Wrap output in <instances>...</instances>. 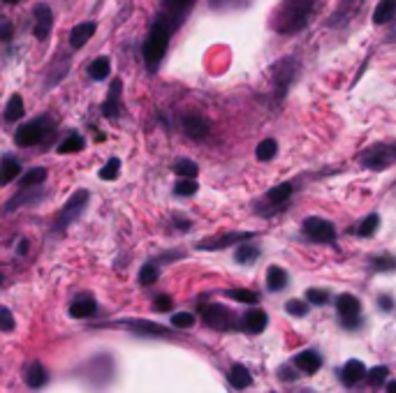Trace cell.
Listing matches in <instances>:
<instances>
[{
    "label": "cell",
    "instance_id": "33",
    "mask_svg": "<svg viewBox=\"0 0 396 393\" xmlns=\"http://www.w3.org/2000/svg\"><path fill=\"white\" fill-rule=\"evenodd\" d=\"M290 194H292V185L290 183H280L276 187H271L269 192H266V199H269L271 203H283L290 199Z\"/></svg>",
    "mask_w": 396,
    "mask_h": 393
},
{
    "label": "cell",
    "instance_id": "15",
    "mask_svg": "<svg viewBox=\"0 0 396 393\" xmlns=\"http://www.w3.org/2000/svg\"><path fill=\"white\" fill-rule=\"evenodd\" d=\"M294 366L301 370V373L306 375H315L320 366H322V359H320V354L315 350H306L301 354H296L294 357Z\"/></svg>",
    "mask_w": 396,
    "mask_h": 393
},
{
    "label": "cell",
    "instance_id": "32",
    "mask_svg": "<svg viewBox=\"0 0 396 393\" xmlns=\"http://www.w3.org/2000/svg\"><path fill=\"white\" fill-rule=\"evenodd\" d=\"M276 150H278V143L273 141V139H264L257 143V148H255V155H257V160L260 162H269L273 155H276Z\"/></svg>",
    "mask_w": 396,
    "mask_h": 393
},
{
    "label": "cell",
    "instance_id": "23",
    "mask_svg": "<svg viewBox=\"0 0 396 393\" xmlns=\"http://www.w3.org/2000/svg\"><path fill=\"white\" fill-rule=\"evenodd\" d=\"M47 370H44V366L42 364H30L28 366V370H26V384L30 389H40V387H44V384H47Z\"/></svg>",
    "mask_w": 396,
    "mask_h": 393
},
{
    "label": "cell",
    "instance_id": "14",
    "mask_svg": "<svg viewBox=\"0 0 396 393\" xmlns=\"http://www.w3.org/2000/svg\"><path fill=\"white\" fill-rule=\"evenodd\" d=\"M95 30H97L95 21H83V24L74 26V28L70 30V37H67V42H70V47H72L74 51H79V49L86 47V42L95 35Z\"/></svg>",
    "mask_w": 396,
    "mask_h": 393
},
{
    "label": "cell",
    "instance_id": "19",
    "mask_svg": "<svg viewBox=\"0 0 396 393\" xmlns=\"http://www.w3.org/2000/svg\"><path fill=\"white\" fill-rule=\"evenodd\" d=\"M394 19H396V0H380L376 5V12H373V24L385 26Z\"/></svg>",
    "mask_w": 396,
    "mask_h": 393
},
{
    "label": "cell",
    "instance_id": "26",
    "mask_svg": "<svg viewBox=\"0 0 396 393\" xmlns=\"http://www.w3.org/2000/svg\"><path fill=\"white\" fill-rule=\"evenodd\" d=\"M285 285H287L285 269H280V266H269V269H266V287H269L271 292L285 290Z\"/></svg>",
    "mask_w": 396,
    "mask_h": 393
},
{
    "label": "cell",
    "instance_id": "50",
    "mask_svg": "<svg viewBox=\"0 0 396 393\" xmlns=\"http://www.w3.org/2000/svg\"><path fill=\"white\" fill-rule=\"evenodd\" d=\"M380 308H383V310H392L394 308L392 299L390 296H380Z\"/></svg>",
    "mask_w": 396,
    "mask_h": 393
},
{
    "label": "cell",
    "instance_id": "22",
    "mask_svg": "<svg viewBox=\"0 0 396 393\" xmlns=\"http://www.w3.org/2000/svg\"><path fill=\"white\" fill-rule=\"evenodd\" d=\"M19 173H21L19 160H14L12 155H5V157H3V164H0V183H3V185L12 183V180L17 178Z\"/></svg>",
    "mask_w": 396,
    "mask_h": 393
},
{
    "label": "cell",
    "instance_id": "51",
    "mask_svg": "<svg viewBox=\"0 0 396 393\" xmlns=\"http://www.w3.org/2000/svg\"><path fill=\"white\" fill-rule=\"evenodd\" d=\"M19 252H21V255H26V252H28V241H21V248H19Z\"/></svg>",
    "mask_w": 396,
    "mask_h": 393
},
{
    "label": "cell",
    "instance_id": "9",
    "mask_svg": "<svg viewBox=\"0 0 396 393\" xmlns=\"http://www.w3.org/2000/svg\"><path fill=\"white\" fill-rule=\"evenodd\" d=\"M303 231H306L308 238L320 241V243H332V241L336 238V229H334V224L329 220H325V217H306V220H303Z\"/></svg>",
    "mask_w": 396,
    "mask_h": 393
},
{
    "label": "cell",
    "instance_id": "21",
    "mask_svg": "<svg viewBox=\"0 0 396 393\" xmlns=\"http://www.w3.org/2000/svg\"><path fill=\"white\" fill-rule=\"evenodd\" d=\"M42 192L37 190V187H28V190H24L21 194H17L14 196V199H10L7 201V206H5V210L7 213H12L14 208H19V206H24V203H35V201H40L42 199Z\"/></svg>",
    "mask_w": 396,
    "mask_h": 393
},
{
    "label": "cell",
    "instance_id": "20",
    "mask_svg": "<svg viewBox=\"0 0 396 393\" xmlns=\"http://www.w3.org/2000/svg\"><path fill=\"white\" fill-rule=\"evenodd\" d=\"M266 322H269V317H266L264 310H248L243 315V327H246L248 334H260L266 329Z\"/></svg>",
    "mask_w": 396,
    "mask_h": 393
},
{
    "label": "cell",
    "instance_id": "5",
    "mask_svg": "<svg viewBox=\"0 0 396 393\" xmlns=\"http://www.w3.org/2000/svg\"><path fill=\"white\" fill-rule=\"evenodd\" d=\"M296 77V60L292 56L280 58L276 65H273V86H276V97H285V93L290 90L292 81Z\"/></svg>",
    "mask_w": 396,
    "mask_h": 393
},
{
    "label": "cell",
    "instance_id": "2",
    "mask_svg": "<svg viewBox=\"0 0 396 393\" xmlns=\"http://www.w3.org/2000/svg\"><path fill=\"white\" fill-rule=\"evenodd\" d=\"M174 33H177V28H174L167 19L160 17V14L153 21H151L149 35H146L144 47H142L144 65H146V70L151 74L158 72V67H160V63H163V58L167 54V47H170V40H172Z\"/></svg>",
    "mask_w": 396,
    "mask_h": 393
},
{
    "label": "cell",
    "instance_id": "42",
    "mask_svg": "<svg viewBox=\"0 0 396 393\" xmlns=\"http://www.w3.org/2000/svg\"><path fill=\"white\" fill-rule=\"evenodd\" d=\"M172 324L177 329H190L195 324V315H190V313H177L172 317Z\"/></svg>",
    "mask_w": 396,
    "mask_h": 393
},
{
    "label": "cell",
    "instance_id": "36",
    "mask_svg": "<svg viewBox=\"0 0 396 393\" xmlns=\"http://www.w3.org/2000/svg\"><path fill=\"white\" fill-rule=\"evenodd\" d=\"M118 171H121V160H118V157H111V160L100 169V173H97V176H100L102 180H116L118 178Z\"/></svg>",
    "mask_w": 396,
    "mask_h": 393
},
{
    "label": "cell",
    "instance_id": "37",
    "mask_svg": "<svg viewBox=\"0 0 396 393\" xmlns=\"http://www.w3.org/2000/svg\"><path fill=\"white\" fill-rule=\"evenodd\" d=\"M387 373H390V370H387L385 366H376V368H371V370H369V384H371L373 389L383 387L385 380H387Z\"/></svg>",
    "mask_w": 396,
    "mask_h": 393
},
{
    "label": "cell",
    "instance_id": "43",
    "mask_svg": "<svg viewBox=\"0 0 396 393\" xmlns=\"http://www.w3.org/2000/svg\"><path fill=\"white\" fill-rule=\"evenodd\" d=\"M285 310L290 315H294V317H303L308 313V303H303V301H287Z\"/></svg>",
    "mask_w": 396,
    "mask_h": 393
},
{
    "label": "cell",
    "instance_id": "10",
    "mask_svg": "<svg viewBox=\"0 0 396 393\" xmlns=\"http://www.w3.org/2000/svg\"><path fill=\"white\" fill-rule=\"evenodd\" d=\"M33 19H35V26H33V35L35 40H49L51 35V28H53V12L47 3H37L33 7Z\"/></svg>",
    "mask_w": 396,
    "mask_h": 393
},
{
    "label": "cell",
    "instance_id": "6",
    "mask_svg": "<svg viewBox=\"0 0 396 393\" xmlns=\"http://www.w3.org/2000/svg\"><path fill=\"white\" fill-rule=\"evenodd\" d=\"M195 3L197 0H163V10H160L158 14L179 30L181 24L188 19V14L195 7Z\"/></svg>",
    "mask_w": 396,
    "mask_h": 393
},
{
    "label": "cell",
    "instance_id": "52",
    "mask_svg": "<svg viewBox=\"0 0 396 393\" xmlns=\"http://www.w3.org/2000/svg\"><path fill=\"white\" fill-rule=\"evenodd\" d=\"M387 393H396V382H394V380L387 384Z\"/></svg>",
    "mask_w": 396,
    "mask_h": 393
},
{
    "label": "cell",
    "instance_id": "17",
    "mask_svg": "<svg viewBox=\"0 0 396 393\" xmlns=\"http://www.w3.org/2000/svg\"><path fill=\"white\" fill-rule=\"evenodd\" d=\"M184 130H186L188 137L202 139L209 134V123L200 116V113H188V116L184 118Z\"/></svg>",
    "mask_w": 396,
    "mask_h": 393
},
{
    "label": "cell",
    "instance_id": "31",
    "mask_svg": "<svg viewBox=\"0 0 396 393\" xmlns=\"http://www.w3.org/2000/svg\"><path fill=\"white\" fill-rule=\"evenodd\" d=\"M174 173H179L181 178H195L197 173H200V167H197L193 160H186V157H181V160L174 162Z\"/></svg>",
    "mask_w": 396,
    "mask_h": 393
},
{
    "label": "cell",
    "instance_id": "54",
    "mask_svg": "<svg viewBox=\"0 0 396 393\" xmlns=\"http://www.w3.org/2000/svg\"><path fill=\"white\" fill-rule=\"evenodd\" d=\"M211 5H218V0H211Z\"/></svg>",
    "mask_w": 396,
    "mask_h": 393
},
{
    "label": "cell",
    "instance_id": "29",
    "mask_svg": "<svg viewBox=\"0 0 396 393\" xmlns=\"http://www.w3.org/2000/svg\"><path fill=\"white\" fill-rule=\"evenodd\" d=\"M230 384L234 389H248L250 384H253V377H250V373L243 366H232V370H230Z\"/></svg>",
    "mask_w": 396,
    "mask_h": 393
},
{
    "label": "cell",
    "instance_id": "48",
    "mask_svg": "<svg viewBox=\"0 0 396 393\" xmlns=\"http://www.w3.org/2000/svg\"><path fill=\"white\" fill-rule=\"evenodd\" d=\"M10 37H12V26H10V21H3V42H10Z\"/></svg>",
    "mask_w": 396,
    "mask_h": 393
},
{
    "label": "cell",
    "instance_id": "47",
    "mask_svg": "<svg viewBox=\"0 0 396 393\" xmlns=\"http://www.w3.org/2000/svg\"><path fill=\"white\" fill-rule=\"evenodd\" d=\"M153 310H156V313H167V310H172V299L167 296V294L158 296V299L153 301Z\"/></svg>",
    "mask_w": 396,
    "mask_h": 393
},
{
    "label": "cell",
    "instance_id": "40",
    "mask_svg": "<svg viewBox=\"0 0 396 393\" xmlns=\"http://www.w3.org/2000/svg\"><path fill=\"white\" fill-rule=\"evenodd\" d=\"M378 224H380V217L376 213H371L369 217H364V222L360 224V229H357V231H360V236L367 238V236H371V234H376Z\"/></svg>",
    "mask_w": 396,
    "mask_h": 393
},
{
    "label": "cell",
    "instance_id": "1",
    "mask_svg": "<svg viewBox=\"0 0 396 393\" xmlns=\"http://www.w3.org/2000/svg\"><path fill=\"white\" fill-rule=\"evenodd\" d=\"M318 0H283L271 14L269 26L278 35H296L310 24Z\"/></svg>",
    "mask_w": 396,
    "mask_h": 393
},
{
    "label": "cell",
    "instance_id": "4",
    "mask_svg": "<svg viewBox=\"0 0 396 393\" xmlns=\"http://www.w3.org/2000/svg\"><path fill=\"white\" fill-rule=\"evenodd\" d=\"M51 118L49 116H40V118H35V120H30V123L26 125H21L19 130H17V143L19 146H37V143H42L44 139L49 137V132H51Z\"/></svg>",
    "mask_w": 396,
    "mask_h": 393
},
{
    "label": "cell",
    "instance_id": "12",
    "mask_svg": "<svg viewBox=\"0 0 396 393\" xmlns=\"http://www.w3.org/2000/svg\"><path fill=\"white\" fill-rule=\"evenodd\" d=\"M114 327H125V329H132L135 334L139 336H174L170 329L163 327V324H156V322H146V320H135V322H116Z\"/></svg>",
    "mask_w": 396,
    "mask_h": 393
},
{
    "label": "cell",
    "instance_id": "16",
    "mask_svg": "<svg viewBox=\"0 0 396 393\" xmlns=\"http://www.w3.org/2000/svg\"><path fill=\"white\" fill-rule=\"evenodd\" d=\"M364 375H369V370L360 359H350L343 366V370H341V380H343L346 387H353V384L360 382Z\"/></svg>",
    "mask_w": 396,
    "mask_h": 393
},
{
    "label": "cell",
    "instance_id": "39",
    "mask_svg": "<svg viewBox=\"0 0 396 393\" xmlns=\"http://www.w3.org/2000/svg\"><path fill=\"white\" fill-rule=\"evenodd\" d=\"M158 266L156 264H144V266L139 269V283L142 285H153L158 280Z\"/></svg>",
    "mask_w": 396,
    "mask_h": 393
},
{
    "label": "cell",
    "instance_id": "35",
    "mask_svg": "<svg viewBox=\"0 0 396 393\" xmlns=\"http://www.w3.org/2000/svg\"><path fill=\"white\" fill-rule=\"evenodd\" d=\"M225 296L239 301V303H257V301H260V296H257L255 292H250V290H227Z\"/></svg>",
    "mask_w": 396,
    "mask_h": 393
},
{
    "label": "cell",
    "instance_id": "7",
    "mask_svg": "<svg viewBox=\"0 0 396 393\" xmlns=\"http://www.w3.org/2000/svg\"><path fill=\"white\" fill-rule=\"evenodd\" d=\"M204 322L216 331H230L234 329V315L223 303H209L202 308Z\"/></svg>",
    "mask_w": 396,
    "mask_h": 393
},
{
    "label": "cell",
    "instance_id": "45",
    "mask_svg": "<svg viewBox=\"0 0 396 393\" xmlns=\"http://www.w3.org/2000/svg\"><path fill=\"white\" fill-rule=\"evenodd\" d=\"M0 320H3V324H0V331L3 334H10V331H14V317H12V310L10 308H3L0 310Z\"/></svg>",
    "mask_w": 396,
    "mask_h": 393
},
{
    "label": "cell",
    "instance_id": "27",
    "mask_svg": "<svg viewBox=\"0 0 396 393\" xmlns=\"http://www.w3.org/2000/svg\"><path fill=\"white\" fill-rule=\"evenodd\" d=\"M109 72H111V63H109V58H107V56L95 58L93 63L88 65V77L93 79V81L107 79V77H109Z\"/></svg>",
    "mask_w": 396,
    "mask_h": 393
},
{
    "label": "cell",
    "instance_id": "11",
    "mask_svg": "<svg viewBox=\"0 0 396 393\" xmlns=\"http://www.w3.org/2000/svg\"><path fill=\"white\" fill-rule=\"evenodd\" d=\"M250 238H255V231H230L218 238H209L197 243V250H223V248H230L234 243H241V241H250Z\"/></svg>",
    "mask_w": 396,
    "mask_h": 393
},
{
    "label": "cell",
    "instance_id": "24",
    "mask_svg": "<svg viewBox=\"0 0 396 393\" xmlns=\"http://www.w3.org/2000/svg\"><path fill=\"white\" fill-rule=\"evenodd\" d=\"M26 107H24V97L19 93H14L10 100H7V107H5V120L7 123H14V120L24 118Z\"/></svg>",
    "mask_w": 396,
    "mask_h": 393
},
{
    "label": "cell",
    "instance_id": "3",
    "mask_svg": "<svg viewBox=\"0 0 396 393\" xmlns=\"http://www.w3.org/2000/svg\"><path fill=\"white\" fill-rule=\"evenodd\" d=\"M392 162H396V141H380L369 146L360 155V164L364 169L373 171H383L385 167H390Z\"/></svg>",
    "mask_w": 396,
    "mask_h": 393
},
{
    "label": "cell",
    "instance_id": "13",
    "mask_svg": "<svg viewBox=\"0 0 396 393\" xmlns=\"http://www.w3.org/2000/svg\"><path fill=\"white\" fill-rule=\"evenodd\" d=\"M121 90H123V81L121 79H114L111 81V88H109V95L102 104V116L104 118H118L123 107H121Z\"/></svg>",
    "mask_w": 396,
    "mask_h": 393
},
{
    "label": "cell",
    "instance_id": "34",
    "mask_svg": "<svg viewBox=\"0 0 396 393\" xmlns=\"http://www.w3.org/2000/svg\"><path fill=\"white\" fill-rule=\"evenodd\" d=\"M257 257H260V248L253 243H241V248L237 250V262L239 264H253Z\"/></svg>",
    "mask_w": 396,
    "mask_h": 393
},
{
    "label": "cell",
    "instance_id": "8",
    "mask_svg": "<svg viewBox=\"0 0 396 393\" xmlns=\"http://www.w3.org/2000/svg\"><path fill=\"white\" fill-rule=\"evenodd\" d=\"M88 196H90V194H88L86 190H79V192H74V194L70 196V201H67L65 206L60 208V215H58V222H56L58 229H65L67 224L77 220V217L81 215L83 206L88 203Z\"/></svg>",
    "mask_w": 396,
    "mask_h": 393
},
{
    "label": "cell",
    "instance_id": "41",
    "mask_svg": "<svg viewBox=\"0 0 396 393\" xmlns=\"http://www.w3.org/2000/svg\"><path fill=\"white\" fill-rule=\"evenodd\" d=\"M306 299L310 301V303H315V306H325L327 301H329V292L315 290V287H310V290H306Z\"/></svg>",
    "mask_w": 396,
    "mask_h": 393
},
{
    "label": "cell",
    "instance_id": "49",
    "mask_svg": "<svg viewBox=\"0 0 396 393\" xmlns=\"http://www.w3.org/2000/svg\"><path fill=\"white\" fill-rule=\"evenodd\" d=\"M174 220H177V222H179V224H177V227H179V229H186V231H188V229H190V227H193V224H190V220H184V217H179V215H174Z\"/></svg>",
    "mask_w": 396,
    "mask_h": 393
},
{
    "label": "cell",
    "instance_id": "25",
    "mask_svg": "<svg viewBox=\"0 0 396 393\" xmlns=\"http://www.w3.org/2000/svg\"><path fill=\"white\" fill-rule=\"evenodd\" d=\"M95 310H97V306L93 299H79L70 306V315L74 320H88V317L95 315Z\"/></svg>",
    "mask_w": 396,
    "mask_h": 393
},
{
    "label": "cell",
    "instance_id": "44",
    "mask_svg": "<svg viewBox=\"0 0 396 393\" xmlns=\"http://www.w3.org/2000/svg\"><path fill=\"white\" fill-rule=\"evenodd\" d=\"M353 10H355V0H343L341 7H339V14L332 19V24H341L346 17H350V12H353Z\"/></svg>",
    "mask_w": 396,
    "mask_h": 393
},
{
    "label": "cell",
    "instance_id": "46",
    "mask_svg": "<svg viewBox=\"0 0 396 393\" xmlns=\"http://www.w3.org/2000/svg\"><path fill=\"white\" fill-rule=\"evenodd\" d=\"M373 269L378 271H387V269H396V262L392 259V257H378V259H373Z\"/></svg>",
    "mask_w": 396,
    "mask_h": 393
},
{
    "label": "cell",
    "instance_id": "53",
    "mask_svg": "<svg viewBox=\"0 0 396 393\" xmlns=\"http://www.w3.org/2000/svg\"><path fill=\"white\" fill-rule=\"evenodd\" d=\"M3 3H7V5H17L19 0H3Z\"/></svg>",
    "mask_w": 396,
    "mask_h": 393
},
{
    "label": "cell",
    "instance_id": "38",
    "mask_svg": "<svg viewBox=\"0 0 396 393\" xmlns=\"http://www.w3.org/2000/svg\"><path fill=\"white\" fill-rule=\"evenodd\" d=\"M197 185L193 178H181L177 185H174V192H177L179 196H193L197 192Z\"/></svg>",
    "mask_w": 396,
    "mask_h": 393
},
{
    "label": "cell",
    "instance_id": "28",
    "mask_svg": "<svg viewBox=\"0 0 396 393\" xmlns=\"http://www.w3.org/2000/svg\"><path fill=\"white\" fill-rule=\"evenodd\" d=\"M44 178H47V169H44V167H35V169H28L24 176L19 178V185H21V190H28V187L42 185Z\"/></svg>",
    "mask_w": 396,
    "mask_h": 393
},
{
    "label": "cell",
    "instance_id": "18",
    "mask_svg": "<svg viewBox=\"0 0 396 393\" xmlns=\"http://www.w3.org/2000/svg\"><path fill=\"white\" fill-rule=\"evenodd\" d=\"M336 310H339V315L348 322L350 317L360 315L362 303H360V299L353 296V294H341V296L336 299Z\"/></svg>",
    "mask_w": 396,
    "mask_h": 393
},
{
    "label": "cell",
    "instance_id": "30",
    "mask_svg": "<svg viewBox=\"0 0 396 393\" xmlns=\"http://www.w3.org/2000/svg\"><path fill=\"white\" fill-rule=\"evenodd\" d=\"M83 146H86V141H83L81 134H70V137H65L63 141L58 143V153H79V150H83Z\"/></svg>",
    "mask_w": 396,
    "mask_h": 393
}]
</instances>
